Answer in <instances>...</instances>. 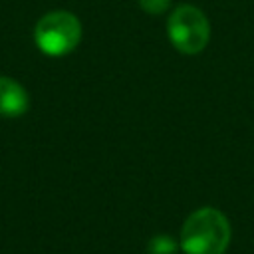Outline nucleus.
Listing matches in <instances>:
<instances>
[{
	"instance_id": "nucleus-4",
	"label": "nucleus",
	"mask_w": 254,
	"mask_h": 254,
	"mask_svg": "<svg viewBox=\"0 0 254 254\" xmlns=\"http://www.w3.org/2000/svg\"><path fill=\"white\" fill-rule=\"evenodd\" d=\"M28 109L26 89L12 77H0V115L20 117Z\"/></svg>"
},
{
	"instance_id": "nucleus-1",
	"label": "nucleus",
	"mask_w": 254,
	"mask_h": 254,
	"mask_svg": "<svg viewBox=\"0 0 254 254\" xmlns=\"http://www.w3.org/2000/svg\"><path fill=\"white\" fill-rule=\"evenodd\" d=\"M179 244L185 254H224L230 244L226 214L212 206L190 212L181 228Z\"/></svg>"
},
{
	"instance_id": "nucleus-5",
	"label": "nucleus",
	"mask_w": 254,
	"mask_h": 254,
	"mask_svg": "<svg viewBox=\"0 0 254 254\" xmlns=\"http://www.w3.org/2000/svg\"><path fill=\"white\" fill-rule=\"evenodd\" d=\"M181 244L175 242L169 234H157L147 244V254H177Z\"/></svg>"
},
{
	"instance_id": "nucleus-2",
	"label": "nucleus",
	"mask_w": 254,
	"mask_h": 254,
	"mask_svg": "<svg viewBox=\"0 0 254 254\" xmlns=\"http://www.w3.org/2000/svg\"><path fill=\"white\" fill-rule=\"evenodd\" d=\"M81 40V24L75 14L67 10H54L44 14L34 28V42L42 54L60 58L75 50Z\"/></svg>"
},
{
	"instance_id": "nucleus-6",
	"label": "nucleus",
	"mask_w": 254,
	"mask_h": 254,
	"mask_svg": "<svg viewBox=\"0 0 254 254\" xmlns=\"http://www.w3.org/2000/svg\"><path fill=\"white\" fill-rule=\"evenodd\" d=\"M139 2V8L145 10L147 14L151 16H157V14H163L169 10L171 6V0H137Z\"/></svg>"
},
{
	"instance_id": "nucleus-3",
	"label": "nucleus",
	"mask_w": 254,
	"mask_h": 254,
	"mask_svg": "<svg viewBox=\"0 0 254 254\" xmlns=\"http://www.w3.org/2000/svg\"><path fill=\"white\" fill-rule=\"evenodd\" d=\"M167 34L181 54H198L210 40V24L204 12L190 4L177 6L167 20Z\"/></svg>"
}]
</instances>
